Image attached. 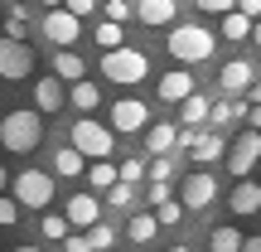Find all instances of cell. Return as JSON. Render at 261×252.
<instances>
[{
    "label": "cell",
    "instance_id": "obj_1",
    "mask_svg": "<svg viewBox=\"0 0 261 252\" xmlns=\"http://www.w3.org/2000/svg\"><path fill=\"white\" fill-rule=\"evenodd\" d=\"M165 49H169V58H179L184 68H194V63H208V58H213L218 39L208 34L203 25H174L169 39H165Z\"/></svg>",
    "mask_w": 261,
    "mask_h": 252
},
{
    "label": "cell",
    "instance_id": "obj_2",
    "mask_svg": "<svg viewBox=\"0 0 261 252\" xmlns=\"http://www.w3.org/2000/svg\"><path fill=\"white\" fill-rule=\"evenodd\" d=\"M39 141H44V117L39 112H5L0 117V146L10 155H29V150H39Z\"/></svg>",
    "mask_w": 261,
    "mask_h": 252
},
{
    "label": "cell",
    "instance_id": "obj_3",
    "mask_svg": "<svg viewBox=\"0 0 261 252\" xmlns=\"http://www.w3.org/2000/svg\"><path fill=\"white\" fill-rule=\"evenodd\" d=\"M68 136H73V150H77L83 160H107V155L116 150V131L102 126V122H92V117H77Z\"/></svg>",
    "mask_w": 261,
    "mask_h": 252
},
{
    "label": "cell",
    "instance_id": "obj_4",
    "mask_svg": "<svg viewBox=\"0 0 261 252\" xmlns=\"http://www.w3.org/2000/svg\"><path fill=\"white\" fill-rule=\"evenodd\" d=\"M102 73L112 78V83H121V87H136V83H145V73H150V58L140 54V49H107L102 54Z\"/></svg>",
    "mask_w": 261,
    "mask_h": 252
},
{
    "label": "cell",
    "instance_id": "obj_5",
    "mask_svg": "<svg viewBox=\"0 0 261 252\" xmlns=\"http://www.w3.org/2000/svg\"><path fill=\"white\" fill-rule=\"evenodd\" d=\"M48 199H54V175L48 170H19L15 175V204L48 209Z\"/></svg>",
    "mask_w": 261,
    "mask_h": 252
},
{
    "label": "cell",
    "instance_id": "obj_6",
    "mask_svg": "<svg viewBox=\"0 0 261 252\" xmlns=\"http://www.w3.org/2000/svg\"><path fill=\"white\" fill-rule=\"evenodd\" d=\"M29 73H34V49L24 39H0V78L5 83H19Z\"/></svg>",
    "mask_w": 261,
    "mask_h": 252
},
{
    "label": "cell",
    "instance_id": "obj_7",
    "mask_svg": "<svg viewBox=\"0 0 261 252\" xmlns=\"http://www.w3.org/2000/svg\"><path fill=\"white\" fill-rule=\"evenodd\" d=\"M213 199H218V179L208 175V170L184 175V189H179V204H184V214H203Z\"/></svg>",
    "mask_w": 261,
    "mask_h": 252
},
{
    "label": "cell",
    "instance_id": "obj_8",
    "mask_svg": "<svg viewBox=\"0 0 261 252\" xmlns=\"http://www.w3.org/2000/svg\"><path fill=\"white\" fill-rule=\"evenodd\" d=\"M77 34H83V19H77V15H68L63 5H54V10L44 15V39H48V44L73 49V44H77Z\"/></svg>",
    "mask_w": 261,
    "mask_h": 252
},
{
    "label": "cell",
    "instance_id": "obj_9",
    "mask_svg": "<svg viewBox=\"0 0 261 252\" xmlns=\"http://www.w3.org/2000/svg\"><path fill=\"white\" fill-rule=\"evenodd\" d=\"M256 160H261V131H242V136L227 146V170H232L237 179H247Z\"/></svg>",
    "mask_w": 261,
    "mask_h": 252
},
{
    "label": "cell",
    "instance_id": "obj_10",
    "mask_svg": "<svg viewBox=\"0 0 261 252\" xmlns=\"http://www.w3.org/2000/svg\"><path fill=\"white\" fill-rule=\"evenodd\" d=\"M150 126V107L140 102V97H121V102L112 107V131H145Z\"/></svg>",
    "mask_w": 261,
    "mask_h": 252
},
{
    "label": "cell",
    "instance_id": "obj_11",
    "mask_svg": "<svg viewBox=\"0 0 261 252\" xmlns=\"http://www.w3.org/2000/svg\"><path fill=\"white\" fill-rule=\"evenodd\" d=\"M136 19L150 25V29H165V25L179 19V5L174 0H136Z\"/></svg>",
    "mask_w": 261,
    "mask_h": 252
},
{
    "label": "cell",
    "instance_id": "obj_12",
    "mask_svg": "<svg viewBox=\"0 0 261 252\" xmlns=\"http://www.w3.org/2000/svg\"><path fill=\"white\" fill-rule=\"evenodd\" d=\"M252 73H256V68L247 63V58H232V63H223V73H218V83H223V93H232V97H237V93H247V87L256 83Z\"/></svg>",
    "mask_w": 261,
    "mask_h": 252
},
{
    "label": "cell",
    "instance_id": "obj_13",
    "mask_svg": "<svg viewBox=\"0 0 261 252\" xmlns=\"http://www.w3.org/2000/svg\"><path fill=\"white\" fill-rule=\"evenodd\" d=\"M68 228H92L97 223V218H102V204H97V199L92 194H73V199H68Z\"/></svg>",
    "mask_w": 261,
    "mask_h": 252
},
{
    "label": "cell",
    "instance_id": "obj_14",
    "mask_svg": "<svg viewBox=\"0 0 261 252\" xmlns=\"http://www.w3.org/2000/svg\"><path fill=\"white\" fill-rule=\"evenodd\" d=\"M227 209H232V214H256L261 209V185H252V179H237V189L232 194H227Z\"/></svg>",
    "mask_w": 261,
    "mask_h": 252
},
{
    "label": "cell",
    "instance_id": "obj_15",
    "mask_svg": "<svg viewBox=\"0 0 261 252\" xmlns=\"http://www.w3.org/2000/svg\"><path fill=\"white\" fill-rule=\"evenodd\" d=\"M189 93H194V73H184V68L160 78V102H184Z\"/></svg>",
    "mask_w": 261,
    "mask_h": 252
},
{
    "label": "cell",
    "instance_id": "obj_16",
    "mask_svg": "<svg viewBox=\"0 0 261 252\" xmlns=\"http://www.w3.org/2000/svg\"><path fill=\"white\" fill-rule=\"evenodd\" d=\"M63 102H68V93H63L58 78H39V83H34V107H39V112H58Z\"/></svg>",
    "mask_w": 261,
    "mask_h": 252
},
{
    "label": "cell",
    "instance_id": "obj_17",
    "mask_svg": "<svg viewBox=\"0 0 261 252\" xmlns=\"http://www.w3.org/2000/svg\"><path fill=\"white\" fill-rule=\"evenodd\" d=\"M227 155V141L218 136V131H208V136H194V146H189V160L194 165H208V160Z\"/></svg>",
    "mask_w": 261,
    "mask_h": 252
},
{
    "label": "cell",
    "instance_id": "obj_18",
    "mask_svg": "<svg viewBox=\"0 0 261 252\" xmlns=\"http://www.w3.org/2000/svg\"><path fill=\"white\" fill-rule=\"evenodd\" d=\"M174 141H179V126H169V122L145 126V150H155V155H169V150H174Z\"/></svg>",
    "mask_w": 261,
    "mask_h": 252
},
{
    "label": "cell",
    "instance_id": "obj_19",
    "mask_svg": "<svg viewBox=\"0 0 261 252\" xmlns=\"http://www.w3.org/2000/svg\"><path fill=\"white\" fill-rule=\"evenodd\" d=\"M54 78H58V83H77V78H87V63L73 54V49H58V58H54Z\"/></svg>",
    "mask_w": 261,
    "mask_h": 252
},
{
    "label": "cell",
    "instance_id": "obj_20",
    "mask_svg": "<svg viewBox=\"0 0 261 252\" xmlns=\"http://www.w3.org/2000/svg\"><path fill=\"white\" fill-rule=\"evenodd\" d=\"M155 233H160L155 214H130V218H126V238H130V243L145 247V243H155Z\"/></svg>",
    "mask_w": 261,
    "mask_h": 252
},
{
    "label": "cell",
    "instance_id": "obj_21",
    "mask_svg": "<svg viewBox=\"0 0 261 252\" xmlns=\"http://www.w3.org/2000/svg\"><path fill=\"white\" fill-rule=\"evenodd\" d=\"M68 102H73L77 112H92V107L102 102V87H97V83H87V78H77V83H73V93H68Z\"/></svg>",
    "mask_w": 261,
    "mask_h": 252
},
{
    "label": "cell",
    "instance_id": "obj_22",
    "mask_svg": "<svg viewBox=\"0 0 261 252\" xmlns=\"http://www.w3.org/2000/svg\"><path fill=\"white\" fill-rule=\"evenodd\" d=\"M179 122H184V126H203V122H208V97L189 93L184 102H179Z\"/></svg>",
    "mask_w": 261,
    "mask_h": 252
},
{
    "label": "cell",
    "instance_id": "obj_23",
    "mask_svg": "<svg viewBox=\"0 0 261 252\" xmlns=\"http://www.w3.org/2000/svg\"><path fill=\"white\" fill-rule=\"evenodd\" d=\"M83 238H87V252H112V247H116V228L102 223V218H97L92 233H83Z\"/></svg>",
    "mask_w": 261,
    "mask_h": 252
},
{
    "label": "cell",
    "instance_id": "obj_24",
    "mask_svg": "<svg viewBox=\"0 0 261 252\" xmlns=\"http://www.w3.org/2000/svg\"><path fill=\"white\" fill-rule=\"evenodd\" d=\"M223 39H232V44L252 39V19H247V15H237V10H227V15H223Z\"/></svg>",
    "mask_w": 261,
    "mask_h": 252
},
{
    "label": "cell",
    "instance_id": "obj_25",
    "mask_svg": "<svg viewBox=\"0 0 261 252\" xmlns=\"http://www.w3.org/2000/svg\"><path fill=\"white\" fill-rule=\"evenodd\" d=\"M87 170V185H92V189H112L116 185V165H112V160H92V165H83Z\"/></svg>",
    "mask_w": 261,
    "mask_h": 252
},
{
    "label": "cell",
    "instance_id": "obj_26",
    "mask_svg": "<svg viewBox=\"0 0 261 252\" xmlns=\"http://www.w3.org/2000/svg\"><path fill=\"white\" fill-rule=\"evenodd\" d=\"M242 112H247V102H208V122H213L218 131H223L227 122H237Z\"/></svg>",
    "mask_w": 261,
    "mask_h": 252
},
{
    "label": "cell",
    "instance_id": "obj_27",
    "mask_svg": "<svg viewBox=\"0 0 261 252\" xmlns=\"http://www.w3.org/2000/svg\"><path fill=\"white\" fill-rule=\"evenodd\" d=\"M208 252H242V228H213Z\"/></svg>",
    "mask_w": 261,
    "mask_h": 252
},
{
    "label": "cell",
    "instance_id": "obj_28",
    "mask_svg": "<svg viewBox=\"0 0 261 252\" xmlns=\"http://www.w3.org/2000/svg\"><path fill=\"white\" fill-rule=\"evenodd\" d=\"M92 39L102 44V54H107V49H121V44H126V25H112V19H102Z\"/></svg>",
    "mask_w": 261,
    "mask_h": 252
},
{
    "label": "cell",
    "instance_id": "obj_29",
    "mask_svg": "<svg viewBox=\"0 0 261 252\" xmlns=\"http://www.w3.org/2000/svg\"><path fill=\"white\" fill-rule=\"evenodd\" d=\"M83 165H87V160L77 155L73 146H68V150H58V155H54V175H68V179H73V175H83Z\"/></svg>",
    "mask_w": 261,
    "mask_h": 252
},
{
    "label": "cell",
    "instance_id": "obj_30",
    "mask_svg": "<svg viewBox=\"0 0 261 252\" xmlns=\"http://www.w3.org/2000/svg\"><path fill=\"white\" fill-rule=\"evenodd\" d=\"M155 223H160V228L184 223V204H179V199H165V204H155Z\"/></svg>",
    "mask_w": 261,
    "mask_h": 252
},
{
    "label": "cell",
    "instance_id": "obj_31",
    "mask_svg": "<svg viewBox=\"0 0 261 252\" xmlns=\"http://www.w3.org/2000/svg\"><path fill=\"white\" fill-rule=\"evenodd\" d=\"M39 233H44L48 243H63V238H68V218H63V214H44V223H39Z\"/></svg>",
    "mask_w": 261,
    "mask_h": 252
},
{
    "label": "cell",
    "instance_id": "obj_32",
    "mask_svg": "<svg viewBox=\"0 0 261 252\" xmlns=\"http://www.w3.org/2000/svg\"><path fill=\"white\" fill-rule=\"evenodd\" d=\"M29 34V15L19 5H10V15H5V39H24Z\"/></svg>",
    "mask_w": 261,
    "mask_h": 252
},
{
    "label": "cell",
    "instance_id": "obj_33",
    "mask_svg": "<svg viewBox=\"0 0 261 252\" xmlns=\"http://www.w3.org/2000/svg\"><path fill=\"white\" fill-rule=\"evenodd\" d=\"M145 175L155 179V185H169V179H174V160H169V155H155V160L145 165Z\"/></svg>",
    "mask_w": 261,
    "mask_h": 252
},
{
    "label": "cell",
    "instance_id": "obj_34",
    "mask_svg": "<svg viewBox=\"0 0 261 252\" xmlns=\"http://www.w3.org/2000/svg\"><path fill=\"white\" fill-rule=\"evenodd\" d=\"M107 204H112V209H130V204H136V189H130L126 179H116V185L107 189Z\"/></svg>",
    "mask_w": 261,
    "mask_h": 252
},
{
    "label": "cell",
    "instance_id": "obj_35",
    "mask_svg": "<svg viewBox=\"0 0 261 252\" xmlns=\"http://www.w3.org/2000/svg\"><path fill=\"white\" fill-rule=\"evenodd\" d=\"M116 179H126V185L145 179V160H121V165H116Z\"/></svg>",
    "mask_w": 261,
    "mask_h": 252
},
{
    "label": "cell",
    "instance_id": "obj_36",
    "mask_svg": "<svg viewBox=\"0 0 261 252\" xmlns=\"http://www.w3.org/2000/svg\"><path fill=\"white\" fill-rule=\"evenodd\" d=\"M107 19H112V25H126L130 19V0H107Z\"/></svg>",
    "mask_w": 261,
    "mask_h": 252
},
{
    "label": "cell",
    "instance_id": "obj_37",
    "mask_svg": "<svg viewBox=\"0 0 261 252\" xmlns=\"http://www.w3.org/2000/svg\"><path fill=\"white\" fill-rule=\"evenodd\" d=\"M15 218H19V204L0 194V228H15Z\"/></svg>",
    "mask_w": 261,
    "mask_h": 252
},
{
    "label": "cell",
    "instance_id": "obj_38",
    "mask_svg": "<svg viewBox=\"0 0 261 252\" xmlns=\"http://www.w3.org/2000/svg\"><path fill=\"white\" fill-rule=\"evenodd\" d=\"M63 10H68V15H77V19H87L97 10V0H63Z\"/></svg>",
    "mask_w": 261,
    "mask_h": 252
},
{
    "label": "cell",
    "instance_id": "obj_39",
    "mask_svg": "<svg viewBox=\"0 0 261 252\" xmlns=\"http://www.w3.org/2000/svg\"><path fill=\"white\" fill-rule=\"evenodd\" d=\"M198 10H203V15H227V10H232V0H194Z\"/></svg>",
    "mask_w": 261,
    "mask_h": 252
},
{
    "label": "cell",
    "instance_id": "obj_40",
    "mask_svg": "<svg viewBox=\"0 0 261 252\" xmlns=\"http://www.w3.org/2000/svg\"><path fill=\"white\" fill-rule=\"evenodd\" d=\"M232 10L247 15V19H261V0H232Z\"/></svg>",
    "mask_w": 261,
    "mask_h": 252
},
{
    "label": "cell",
    "instance_id": "obj_41",
    "mask_svg": "<svg viewBox=\"0 0 261 252\" xmlns=\"http://www.w3.org/2000/svg\"><path fill=\"white\" fill-rule=\"evenodd\" d=\"M145 199H150V209H155V204H165V199H169V185H155V179H150Z\"/></svg>",
    "mask_w": 261,
    "mask_h": 252
},
{
    "label": "cell",
    "instance_id": "obj_42",
    "mask_svg": "<svg viewBox=\"0 0 261 252\" xmlns=\"http://www.w3.org/2000/svg\"><path fill=\"white\" fill-rule=\"evenodd\" d=\"M63 252H87V238L83 233H68L63 238Z\"/></svg>",
    "mask_w": 261,
    "mask_h": 252
},
{
    "label": "cell",
    "instance_id": "obj_43",
    "mask_svg": "<svg viewBox=\"0 0 261 252\" xmlns=\"http://www.w3.org/2000/svg\"><path fill=\"white\" fill-rule=\"evenodd\" d=\"M242 117H247V126H252V131H261V102H256V107H247Z\"/></svg>",
    "mask_w": 261,
    "mask_h": 252
},
{
    "label": "cell",
    "instance_id": "obj_44",
    "mask_svg": "<svg viewBox=\"0 0 261 252\" xmlns=\"http://www.w3.org/2000/svg\"><path fill=\"white\" fill-rule=\"evenodd\" d=\"M242 252H261V238H247V243H242Z\"/></svg>",
    "mask_w": 261,
    "mask_h": 252
},
{
    "label": "cell",
    "instance_id": "obj_45",
    "mask_svg": "<svg viewBox=\"0 0 261 252\" xmlns=\"http://www.w3.org/2000/svg\"><path fill=\"white\" fill-rule=\"evenodd\" d=\"M252 39H256V44H261V19H252Z\"/></svg>",
    "mask_w": 261,
    "mask_h": 252
},
{
    "label": "cell",
    "instance_id": "obj_46",
    "mask_svg": "<svg viewBox=\"0 0 261 252\" xmlns=\"http://www.w3.org/2000/svg\"><path fill=\"white\" fill-rule=\"evenodd\" d=\"M5 185H10V175H5V165H0V194H5Z\"/></svg>",
    "mask_w": 261,
    "mask_h": 252
},
{
    "label": "cell",
    "instance_id": "obj_47",
    "mask_svg": "<svg viewBox=\"0 0 261 252\" xmlns=\"http://www.w3.org/2000/svg\"><path fill=\"white\" fill-rule=\"evenodd\" d=\"M10 252H44V247H10Z\"/></svg>",
    "mask_w": 261,
    "mask_h": 252
},
{
    "label": "cell",
    "instance_id": "obj_48",
    "mask_svg": "<svg viewBox=\"0 0 261 252\" xmlns=\"http://www.w3.org/2000/svg\"><path fill=\"white\" fill-rule=\"evenodd\" d=\"M44 5H48V10H54V5H63V0H44Z\"/></svg>",
    "mask_w": 261,
    "mask_h": 252
},
{
    "label": "cell",
    "instance_id": "obj_49",
    "mask_svg": "<svg viewBox=\"0 0 261 252\" xmlns=\"http://www.w3.org/2000/svg\"><path fill=\"white\" fill-rule=\"evenodd\" d=\"M169 252H194V247H169Z\"/></svg>",
    "mask_w": 261,
    "mask_h": 252
},
{
    "label": "cell",
    "instance_id": "obj_50",
    "mask_svg": "<svg viewBox=\"0 0 261 252\" xmlns=\"http://www.w3.org/2000/svg\"><path fill=\"white\" fill-rule=\"evenodd\" d=\"M0 5H19V0H0Z\"/></svg>",
    "mask_w": 261,
    "mask_h": 252
}]
</instances>
